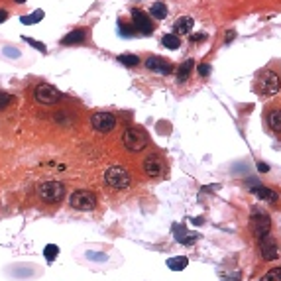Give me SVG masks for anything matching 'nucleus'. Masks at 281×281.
I'll return each mask as SVG.
<instances>
[{
	"label": "nucleus",
	"instance_id": "nucleus-34",
	"mask_svg": "<svg viewBox=\"0 0 281 281\" xmlns=\"http://www.w3.org/2000/svg\"><path fill=\"white\" fill-rule=\"evenodd\" d=\"M234 32H232V30H230V32H228V34H226V42H232V38H234Z\"/></svg>",
	"mask_w": 281,
	"mask_h": 281
},
{
	"label": "nucleus",
	"instance_id": "nucleus-32",
	"mask_svg": "<svg viewBox=\"0 0 281 281\" xmlns=\"http://www.w3.org/2000/svg\"><path fill=\"white\" fill-rule=\"evenodd\" d=\"M6 20H8V10H4V8H2V10H0V24L6 22Z\"/></svg>",
	"mask_w": 281,
	"mask_h": 281
},
{
	"label": "nucleus",
	"instance_id": "nucleus-24",
	"mask_svg": "<svg viewBox=\"0 0 281 281\" xmlns=\"http://www.w3.org/2000/svg\"><path fill=\"white\" fill-rule=\"evenodd\" d=\"M118 61H120L122 65H128V67L140 65V57L134 55V53H122V55H118Z\"/></svg>",
	"mask_w": 281,
	"mask_h": 281
},
{
	"label": "nucleus",
	"instance_id": "nucleus-2",
	"mask_svg": "<svg viewBox=\"0 0 281 281\" xmlns=\"http://www.w3.org/2000/svg\"><path fill=\"white\" fill-rule=\"evenodd\" d=\"M147 134L140 128H126L122 134V144L128 152H142L147 146Z\"/></svg>",
	"mask_w": 281,
	"mask_h": 281
},
{
	"label": "nucleus",
	"instance_id": "nucleus-19",
	"mask_svg": "<svg viewBox=\"0 0 281 281\" xmlns=\"http://www.w3.org/2000/svg\"><path fill=\"white\" fill-rule=\"evenodd\" d=\"M149 14H152V18H156V20H163V18H167V6H165L163 2H156V4L149 8Z\"/></svg>",
	"mask_w": 281,
	"mask_h": 281
},
{
	"label": "nucleus",
	"instance_id": "nucleus-23",
	"mask_svg": "<svg viewBox=\"0 0 281 281\" xmlns=\"http://www.w3.org/2000/svg\"><path fill=\"white\" fill-rule=\"evenodd\" d=\"M44 20V10H35L34 14H28V16H22L20 18V22L26 24V26H30V24H38Z\"/></svg>",
	"mask_w": 281,
	"mask_h": 281
},
{
	"label": "nucleus",
	"instance_id": "nucleus-21",
	"mask_svg": "<svg viewBox=\"0 0 281 281\" xmlns=\"http://www.w3.org/2000/svg\"><path fill=\"white\" fill-rule=\"evenodd\" d=\"M268 122H270V128L275 134H281V110H273L268 118Z\"/></svg>",
	"mask_w": 281,
	"mask_h": 281
},
{
	"label": "nucleus",
	"instance_id": "nucleus-29",
	"mask_svg": "<svg viewBox=\"0 0 281 281\" xmlns=\"http://www.w3.org/2000/svg\"><path fill=\"white\" fill-rule=\"evenodd\" d=\"M118 26H120V35H124V38H126V35H134V30H132V26H126V24H118Z\"/></svg>",
	"mask_w": 281,
	"mask_h": 281
},
{
	"label": "nucleus",
	"instance_id": "nucleus-28",
	"mask_svg": "<svg viewBox=\"0 0 281 281\" xmlns=\"http://www.w3.org/2000/svg\"><path fill=\"white\" fill-rule=\"evenodd\" d=\"M22 40H24V42H28V44L32 45V47H35L40 53H47V47H45L42 42H38V40H34V38H28V35H24Z\"/></svg>",
	"mask_w": 281,
	"mask_h": 281
},
{
	"label": "nucleus",
	"instance_id": "nucleus-9",
	"mask_svg": "<svg viewBox=\"0 0 281 281\" xmlns=\"http://www.w3.org/2000/svg\"><path fill=\"white\" fill-rule=\"evenodd\" d=\"M132 22H134V28L140 32V34L149 35L154 32V22H152V18H149L144 10H140V8H134V10H132Z\"/></svg>",
	"mask_w": 281,
	"mask_h": 281
},
{
	"label": "nucleus",
	"instance_id": "nucleus-8",
	"mask_svg": "<svg viewBox=\"0 0 281 281\" xmlns=\"http://www.w3.org/2000/svg\"><path fill=\"white\" fill-rule=\"evenodd\" d=\"M256 87H258V90L261 95H275L281 89V81L273 71H266V73L259 75Z\"/></svg>",
	"mask_w": 281,
	"mask_h": 281
},
{
	"label": "nucleus",
	"instance_id": "nucleus-35",
	"mask_svg": "<svg viewBox=\"0 0 281 281\" xmlns=\"http://www.w3.org/2000/svg\"><path fill=\"white\" fill-rule=\"evenodd\" d=\"M14 2H16V4H24V2H26V0H14Z\"/></svg>",
	"mask_w": 281,
	"mask_h": 281
},
{
	"label": "nucleus",
	"instance_id": "nucleus-3",
	"mask_svg": "<svg viewBox=\"0 0 281 281\" xmlns=\"http://www.w3.org/2000/svg\"><path fill=\"white\" fill-rule=\"evenodd\" d=\"M69 207L75 211H92L97 207V195L87 189H79V191L71 193Z\"/></svg>",
	"mask_w": 281,
	"mask_h": 281
},
{
	"label": "nucleus",
	"instance_id": "nucleus-7",
	"mask_svg": "<svg viewBox=\"0 0 281 281\" xmlns=\"http://www.w3.org/2000/svg\"><path fill=\"white\" fill-rule=\"evenodd\" d=\"M34 97L35 101L42 102V104H55V102L61 101V92L53 85H47V83H42L35 87Z\"/></svg>",
	"mask_w": 281,
	"mask_h": 281
},
{
	"label": "nucleus",
	"instance_id": "nucleus-16",
	"mask_svg": "<svg viewBox=\"0 0 281 281\" xmlns=\"http://www.w3.org/2000/svg\"><path fill=\"white\" fill-rule=\"evenodd\" d=\"M87 40V30H73V32H69L63 40H61V45H79L83 44Z\"/></svg>",
	"mask_w": 281,
	"mask_h": 281
},
{
	"label": "nucleus",
	"instance_id": "nucleus-6",
	"mask_svg": "<svg viewBox=\"0 0 281 281\" xmlns=\"http://www.w3.org/2000/svg\"><path fill=\"white\" fill-rule=\"evenodd\" d=\"M90 124L97 132H102V134H108L116 128V116L113 113H95L90 116Z\"/></svg>",
	"mask_w": 281,
	"mask_h": 281
},
{
	"label": "nucleus",
	"instance_id": "nucleus-31",
	"mask_svg": "<svg viewBox=\"0 0 281 281\" xmlns=\"http://www.w3.org/2000/svg\"><path fill=\"white\" fill-rule=\"evenodd\" d=\"M258 171H259V173H268V171H270V165H268V163H264V161H259V163H258Z\"/></svg>",
	"mask_w": 281,
	"mask_h": 281
},
{
	"label": "nucleus",
	"instance_id": "nucleus-10",
	"mask_svg": "<svg viewBox=\"0 0 281 281\" xmlns=\"http://www.w3.org/2000/svg\"><path fill=\"white\" fill-rule=\"evenodd\" d=\"M259 252H261V258L266 259V261H271V259H275L279 256V252H277V244H275V240L268 234V236L259 238Z\"/></svg>",
	"mask_w": 281,
	"mask_h": 281
},
{
	"label": "nucleus",
	"instance_id": "nucleus-1",
	"mask_svg": "<svg viewBox=\"0 0 281 281\" xmlns=\"http://www.w3.org/2000/svg\"><path fill=\"white\" fill-rule=\"evenodd\" d=\"M104 183L108 185V187H113V189H126V187H130V183H132V177H130V173L126 171L124 167L120 165H114V167H108L104 171Z\"/></svg>",
	"mask_w": 281,
	"mask_h": 281
},
{
	"label": "nucleus",
	"instance_id": "nucleus-5",
	"mask_svg": "<svg viewBox=\"0 0 281 281\" xmlns=\"http://www.w3.org/2000/svg\"><path fill=\"white\" fill-rule=\"evenodd\" d=\"M250 224H252V232H254V236L256 238H264L270 234L271 230V218L268 216L266 213H252L250 216Z\"/></svg>",
	"mask_w": 281,
	"mask_h": 281
},
{
	"label": "nucleus",
	"instance_id": "nucleus-27",
	"mask_svg": "<svg viewBox=\"0 0 281 281\" xmlns=\"http://www.w3.org/2000/svg\"><path fill=\"white\" fill-rule=\"evenodd\" d=\"M261 281H281V268H273V270L266 271Z\"/></svg>",
	"mask_w": 281,
	"mask_h": 281
},
{
	"label": "nucleus",
	"instance_id": "nucleus-22",
	"mask_svg": "<svg viewBox=\"0 0 281 281\" xmlns=\"http://www.w3.org/2000/svg\"><path fill=\"white\" fill-rule=\"evenodd\" d=\"M161 44L165 45L167 49H179L181 42H179V38H177L175 34H165L163 38H161Z\"/></svg>",
	"mask_w": 281,
	"mask_h": 281
},
{
	"label": "nucleus",
	"instance_id": "nucleus-15",
	"mask_svg": "<svg viewBox=\"0 0 281 281\" xmlns=\"http://www.w3.org/2000/svg\"><path fill=\"white\" fill-rule=\"evenodd\" d=\"M193 26H195V20H193L191 16H181L179 20L173 24V34H177V35L189 34L193 30Z\"/></svg>",
	"mask_w": 281,
	"mask_h": 281
},
{
	"label": "nucleus",
	"instance_id": "nucleus-26",
	"mask_svg": "<svg viewBox=\"0 0 281 281\" xmlns=\"http://www.w3.org/2000/svg\"><path fill=\"white\" fill-rule=\"evenodd\" d=\"M12 102H14V97H12L10 92H6V90H0V110L8 108Z\"/></svg>",
	"mask_w": 281,
	"mask_h": 281
},
{
	"label": "nucleus",
	"instance_id": "nucleus-33",
	"mask_svg": "<svg viewBox=\"0 0 281 281\" xmlns=\"http://www.w3.org/2000/svg\"><path fill=\"white\" fill-rule=\"evenodd\" d=\"M201 40H207V35H204V34H195V35H191V42H201Z\"/></svg>",
	"mask_w": 281,
	"mask_h": 281
},
{
	"label": "nucleus",
	"instance_id": "nucleus-18",
	"mask_svg": "<svg viewBox=\"0 0 281 281\" xmlns=\"http://www.w3.org/2000/svg\"><path fill=\"white\" fill-rule=\"evenodd\" d=\"M187 264H189V259L185 258V256H177V258H169L167 259V268L173 271H181L187 268Z\"/></svg>",
	"mask_w": 281,
	"mask_h": 281
},
{
	"label": "nucleus",
	"instance_id": "nucleus-20",
	"mask_svg": "<svg viewBox=\"0 0 281 281\" xmlns=\"http://www.w3.org/2000/svg\"><path fill=\"white\" fill-rule=\"evenodd\" d=\"M0 55L4 57V59H18V57H22V51L18 49V47H14V45H4L2 49H0Z\"/></svg>",
	"mask_w": 281,
	"mask_h": 281
},
{
	"label": "nucleus",
	"instance_id": "nucleus-17",
	"mask_svg": "<svg viewBox=\"0 0 281 281\" xmlns=\"http://www.w3.org/2000/svg\"><path fill=\"white\" fill-rule=\"evenodd\" d=\"M195 67V59H187V61H183L177 69V81L179 83H185V81L191 77V71Z\"/></svg>",
	"mask_w": 281,
	"mask_h": 281
},
{
	"label": "nucleus",
	"instance_id": "nucleus-11",
	"mask_svg": "<svg viewBox=\"0 0 281 281\" xmlns=\"http://www.w3.org/2000/svg\"><path fill=\"white\" fill-rule=\"evenodd\" d=\"M163 161H161V158L159 156H147L146 159H144V165H142V169H144V173H146L147 177H159L161 173H163Z\"/></svg>",
	"mask_w": 281,
	"mask_h": 281
},
{
	"label": "nucleus",
	"instance_id": "nucleus-4",
	"mask_svg": "<svg viewBox=\"0 0 281 281\" xmlns=\"http://www.w3.org/2000/svg\"><path fill=\"white\" fill-rule=\"evenodd\" d=\"M40 197L44 202H59L65 197V185L59 183V181H45L40 185Z\"/></svg>",
	"mask_w": 281,
	"mask_h": 281
},
{
	"label": "nucleus",
	"instance_id": "nucleus-12",
	"mask_svg": "<svg viewBox=\"0 0 281 281\" xmlns=\"http://www.w3.org/2000/svg\"><path fill=\"white\" fill-rule=\"evenodd\" d=\"M146 67L149 71H156L159 75H169L171 71H173V65L169 63L167 59H163V57H147L146 59Z\"/></svg>",
	"mask_w": 281,
	"mask_h": 281
},
{
	"label": "nucleus",
	"instance_id": "nucleus-25",
	"mask_svg": "<svg viewBox=\"0 0 281 281\" xmlns=\"http://www.w3.org/2000/svg\"><path fill=\"white\" fill-rule=\"evenodd\" d=\"M57 254H59V248L55 246V244H47L44 250V258L51 264V261H55L57 258Z\"/></svg>",
	"mask_w": 281,
	"mask_h": 281
},
{
	"label": "nucleus",
	"instance_id": "nucleus-13",
	"mask_svg": "<svg viewBox=\"0 0 281 281\" xmlns=\"http://www.w3.org/2000/svg\"><path fill=\"white\" fill-rule=\"evenodd\" d=\"M252 193L258 197V199H261V201H268V202H277L279 201V195L273 191V189H270V187H266V185H259V183H256V187H252Z\"/></svg>",
	"mask_w": 281,
	"mask_h": 281
},
{
	"label": "nucleus",
	"instance_id": "nucleus-14",
	"mask_svg": "<svg viewBox=\"0 0 281 281\" xmlns=\"http://www.w3.org/2000/svg\"><path fill=\"white\" fill-rule=\"evenodd\" d=\"M173 236H175V240H179L181 244H185V246H191L193 242L197 240V234L191 236V232H187V228L183 224H173Z\"/></svg>",
	"mask_w": 281,
	"mask_h": 281
},
{
	"label": "nucleus",
	"instance_id": "nucleus-30",
	"mask_svg": "<svg viewBox=\"0 0 281 281\" xmlns=\"http://www.w3.org/2000/svg\"><path fill=\"white\" fill-rule=\"evenodd\" d=\"M209 73H211V65H207V63L199 65V75H201V77H207Z\"/></svg>",
	"mask_w": 281,
	"mask_h": 281
}]
</instances>
